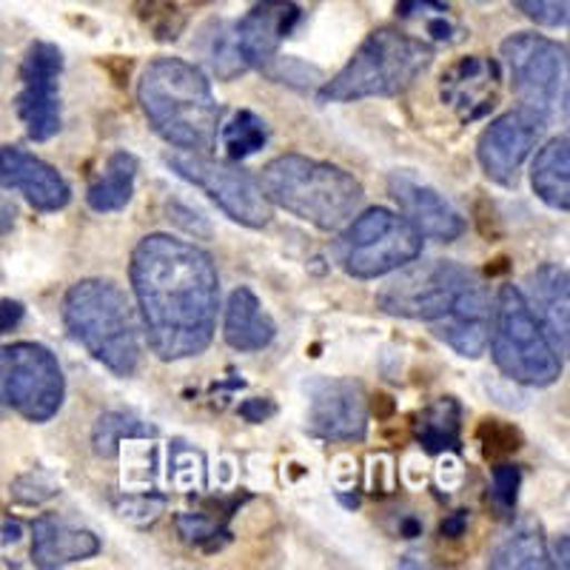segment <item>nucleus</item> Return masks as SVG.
<instances>
[{"label": "nucleus", "instance_id": "nucleus-1", "mask_svg": "<svg viewBox=\"0 0 570 570\" xmlns=\"http://www.w3.org/2000/svg\"><path fill=\"white\" fill-rule=\"evenodd\" d=\"M131 285L149 348L163 363L191 360L212 345L220 277L203 248L171 234L142 237L131 254Z\"/></svg>", "mask_w": 570, "mask_h": 570}, {"label": "nucleus", "instance_id": "nucleus-2", "mask_svg": "<svg viewBox=\"0 0 570 570\" xmlns=\"http://www.w3.org/2000/svg\"><path fill=\"white\" fill-rule=\"evenodd\" d=\"M137 100L151 129L183 151L206 155L220 135V106L212 83L195 63L180 58L151 60L140 75Z\"/></svg>", "mask_w": 570, "mask_h": 570}, {"label": "nucleus", "instance_id": "nucleus-3", "mask_svg": "<svg viewBox=\"0 0 570 570\" xmlns=\"http://www.w3.org/2000/svg\"><path fill=\"white\" fill-rule=\"evenodd\" d=\"M268 203L323 232H337L363 206V183L334 163L303 155H283L259 171Z\"/></svg>", "mask_w": 570, "mask_h": 570}, {"label": "nucleus", "instance_id": "nucleus-4", "mask_svg": "<svg viewBox=\"0 0 570 570\" xmlns=\"http://www.w3.org/2000/svg\"><path fill=\"white\" fill-rule=\"evenodd\" d=\"M69 337L83 345L115 376H131L140 365L135 312L111 279H80L63 297Z\"/></svg>", "mask_w": 570, "mask_h": 570}, {"label": "nucleus", "instance_id": "nucleus-5", "mask_svg": "<svg viewBox=\"0 0 570 570\" xmlns=\"http://www.w3.org/2000/svg\"><path fill=\"white\" fill-rule=\"evenodd\" d=\"M434 60V49L396 29H374L340 75L320 89V104L394 98L409 91Z\"/></svg>", "mask_w": 570, "mask_h": 570}, {"label": "nucleus", "instance_id": "nucleus-6", "mask_svg": "<svg viewBox=\"0 0 570 570\" xmlns=\"http://www.w3.org/2000/svg\"><path fill=\"white\" fill-rule=\"evenodd\" d=\"M493 363L508 380L528 389H548L562 376V356L517 285H499L488 323Z\"/></svg>", "mask_w": 570, "mask_h": 570}, {"label": "nucleus", "instance_id": "nucleus-7", "mask_svg": "<svg viewBox=\"0 0 570 570\" xmlns=\"http://www.w3.org/2000/svg\"><path fill=\"white\" fill-rule=\"evenodd\" d=\"M420 254L422 234L389 208H368L360 217H351V226L334 246V257L343 272L356 279L385 277L409 266Z\"/></svg>", "mask_w": 570, "mask_h": 570}, {"label": "nucleus", "instance_id": "nucleus-8", "mask_svg": "<svg viewBox=\"0 0 570 570\" xmlns=\"http://www.w3.org/2000/svg\"><path fill=\"white\" fill-rule=\"evenodd\" d=\"M511 83L522 106L548 124L568 115V46L542 35L519 32L502 43Z\"/></svg>", "mask_w": 570, "mask_h": 570}, {"label": "nucleus", "instance_id": "nucleus-9", "mask_svg": "<svg viewBox=\"0 0 570 570\" xmlns=\"http://www.w3.org/2000/svg\"><path fill=\"white\" fill-rule=\"evenodd\" d=\"M66 396L58 356L40 343H14L0 348V409L18 411L29 422H49Z\"/></svg>", "mask_w": 570, "mask_h": 570}, {"label": "nucleus", "instance_id": "nucleus-10", "mask_svg": "<svg viewBox=\"0 0 570 570\" xmlns=\"http://www.w3.org/2000/svg\"><path fill=\"white\" fill-rule=\"evenodd\" d=\"M473 274L451 259H428L402 266V272L376 294V305L385 314L405 320H422L434 325L445 317L462 297L468 285L473 283Z\"/></svg>", "mask_w": 570, "mask_h": 570}, {"label": "nucleus", "instance_id": "nucleus-11", "mask_svg": "<svg viewBox=\"0 0 570 570\" xmlns=\"http://www.w3.org/2000/svg\"><path fill=\"white\" fill-rule=\"evenodd\" d=\"M169 169L195 188H200L208 200L226 212L234 223L246 228H263L272 223V203L266 200L259 183L232 163L212 160L197 151H180V155L166 157Z\"/></svg>", "mask_w": 570, "mask_h": 570}, {"label": "nucleus", "instance_id": "nucleus-12", "mask_svg": "<svg viewBox=\"0 0 570 570\" xmlns=\"http://www.w3.org/2000/svg\"><path fill=\"white\" fill-rule=\"evenodd\" d=\"M63 71V52L55 43H32L20 63L18 117L35 142L52 140L60 131L58 78Z\"/></svg>", "mask_w": 570, "mask_h": 570}, {"label": "nucleus", "instance_id": "nucleus-13", "mask_svg": "<svg viewBox=\"0 0 570 570\" xmlns=\"http://www.w3.org/2000/svg\"><path fill=\"white\" fill-rule=\"evenodd\" d=\"M544 126H548V120L537 111L525 109V106L497 117L476 142V157H480L482 171L499 186H517L522 163L537 149Z\"/></svg>", "mask_w": 570, "mask_h": 570}, {"label": "nucleus", "instance_id": "nucleus-14", "mask_svg": "<svg viewBox=\"0 0 570 570\" xmlns=\"http://www.w3.org/2000/svg\"><path fill=\"white\" fill-rule=\"evenodd\" d=\"M308 391V431L320 440L360 442L368 431V402L363 385L340 376H317Z\"/></svg>", "mask_w": 570, "mask_h": 570}, {"label": "nucleus", "instance_id": "nucleus-15", "mask_svg": "<svg viewBox=\"0 0 570 570\" xmlns=\"http://www.w3.org/2000/svg\"><path fill=\"white\" fill-rule=\"evenodd\" d=\"M391 197L400 203L402 217L431 240L451 243L465 234V220L434 186L416 180L411 171H394L389 177Z\"/></svg>", "mask_w": 570, "mask_h": 570}, {"label": "nucleus", "instance_id": "nucleus-16", "mask_svg": "<svg viewBox=\"0 0 570 570\" xmlns=\"http://www.w3.org/2000/svg\"><path fill=\"white\" fill-rule=\"evenodd\" d=\"M0 186L20 191L38 212H60L69 206L71 188L55 166L20 146L0 149Z\"/></svg>", "mask_w": 570, "mask_h": 570}, {"label": "nucleus", "instance_id": "nucleus-17", "mask_svg": "<svg viewBox=\"0 0 570 570\" xmlns=\"http://www.w3.org/2000/svg\"><path fill=\"white\" fill-rule=\"evenodd\" d=\"M297 20L299 7L292 0H259L257 7L234 27L248 66L263 69V66L272 63L279 52V43L292 35Z\"/></svg>", "mask_w": 570, "mask_h": 570}, {"label": "nucleus", "instance_id": "nucleus-18", "mask_svg": "<svg viewBox=\"0 0 570 570\" xmlns=\"http://www.w3.org/2000/svg\"><path fill=\"white\" fill-rule=\"evenodd\" d=\"M488 323H491V299H488V292L482 288L480 279H473L462 292V297L456 299L454 308L431 328L456 354L476 360L488 348Z\"/></svg>", "mask_w": 570, "mask_h": 570}, {"label": "nucleus", "instance_id": "nucleus-19", "mask_svg": "<svg viewBox=\"0 0 570 570\" xmlns=\"http://www.w3.org/2000/svg\"><path fill=\"white\" fill-rule=\"evenodd\" d=\"M499 66L485 58H462L442 75V104L456 109L462 120H476L497 106Z\"/></svg>", "mask_w": 570, "mask_h": 570}, {"label": "nucleus", "instance_id": "nucleus-20", "mask_svg": "<svg viewBox=\"0 0 570 570\" xmlns=\"http://www.w3.org/2000/svg\"><path fill=\"white\" fill-rule=\"evenodd\" d=\"M568 268L557 263H544L525 279V299L544 325L551 343L557 345L559 356L568 354L570 343V314H568Z\"/></svg>", "mask_w": 570, "mask_h": 570}, {"label": "nucleus", "instance_id": "nucleus-21", "mask_svg": "<svg viewBox=\"0 0 570 570\" xmlns=\"http://www.w3.org/2000/svg\"><path fill=\"white\" fill-rule=\"evenodd\" d=\"M100 539L83 528L66 525L58 517H40L32 525V559L38 568H60V564L86 562L98 557Z\"/></svg>", "mask_w": 570, "mask_h": 570}, {"label": "nucleus", "instance_id": "nucleus-22", "mask_svg": "<svg viewBox=\"0 0 570 570\" xmlns=\"http://www.w3.org/2000/svg\"><path fill=\"white\" fill-rule=\"evenodd\" d=\"M223 337L234 351L252 354L263 351L277 337V325L268 317L257 294L246 285L234 288L226 305V325H223Z\"/></svg>", "mask_w": 570, "mask_h": 570}, {"label": "nucleus", "instance_id": "nucleus-23", "mask_svg": "<svg viewBox=\"0 0 570 570\" xmlns=\"http://www.w3.org/2000/svg\"><path fill=\"white\" fill-rule=\"evenodd\" d=\"M488 568L499 570H548L553 568L542 525L537 519H519L517 525L493 544Z\"/></svg>", "mask_w": 570, "mask_h": 570}, {"label": "nucleus", "instance_id": "nucleus-24", "mask_svg": "<svg viewBox=\"0 0 570 570\" xmlns=\"http://www.w3.org/2000/svg\"><path fill=\"white\" fill-rule=\"evenodd\" d=\"M533 191L542 203L557 212L570 208V140L568 135L553 137L544 149H539L531 169Z\"/></svg>", "mask_w": 570, "mask_h": 570}, {"label": "nucleus", "instance_id": "nucleus-25", "mask_svg": "<svg viewBox=\"0 0 570 570\" xmlns=\"http://www.w3.org/2000/svg\"><path fill=\"white\" fill-rule=\"evenodd\" d=\"M135 180H137V157L131 151H115L106 160V169L98 180L89 186L86 203L89 208L100 214L120 212L135 197Z\"/></svg>", "mask_w": 570, "mask_h": 570}, {"label": "nucleus", "instance_id": "nucleus-26", "mask_svg": "<svg viewBox=\"0 0 570 570\" xmlns=\"http://www.w3.org/2000/svg\"><path fill=\"white\" fill-rule=\"evenodd\" d=\"M460 402L454 396H442L416 420V440L428 454L460 451Z\"/></svg>", "mask_w": 570, "mask_h": 570}, {"label": "nucleus", "instance_id": "nucleus-27", "mask_svg": "<svg viewBox=\"0 0 570 570\" xmlns=\"http://www.w3.org/2000/svg\"><path fill=\"white\" fill-rule=\"evenodd\" d=\"M157 428L149 422L137 420L135 414H126V411H106L95 422V431H91V445H95V454L100 460H115L120 454L126 440H155Z\"/></svg>", "mask_w": 570, "mask_h": 570}, {"label": "nucleus", "instance_id": "nucleus-28", "mask_svg": "<svg viewBox=\"0 0 570 570\" xmlns=\"http://www.w3.org/2000/svg\"><path fill=\"white\" fill-rule=\"evenodd\" d=\"M200 38V52L208 60V66L214 69V75L223 80H234L237 75L248 71V60L243 58L240 43H237V32H234L232 23H223V20H214L203 29Z\"/></svg>", "mask_w": 570, "mask_h": 570}, {"label": "nucleus", "instance_id": "nucleus-29", "mask_svg": "<svg viewBox=\"0 0 570 570\" xmlns=\"http://www.w3.org/2000/svg\"><path fill=\"white\" fill-rule=\"evenodd\" d=\"M268 140L266 124L259 120L254 111L243 109L232 117V124L223 129V149L232 160H246V157L257 155Z\"/></svg>", "mask_w": 570, "mask_h": 570}, {"label": "nucleus", "instance_id": "nucleus-30", "mask_svg": "<svg viewBox=\"0 0 570 570\" xmlns=\"http://www.w3.org/2000/svg\"><path fill=\"white\" fill-rule=\"evenodd\" d=\"M476 440L482 442V454L488 460H502V456L517 454L519 448H522L519 428L502 420H482V425L476 428Z\"/></svg>", "mask_w": 570, "mask_h": 570}, {"label": "nucleus", "instance_id": "nucleus-31", "mask_svg": "<svg viewBox=\"0 0 570 570\" xmlns=\"http://www.w3.org/2000/svg\"><path fill=\"white\" fill-rule=\"evenodd\" d=\"M9 491H12V499L20 502V505H40L46 499L58 497L60 482L58 476L46 471V468H32V471L20 473Z\"/></svg>", "mask_w": 570, "mask_h": 570}, {"label": "nucleus", "instance_id": "nucleus-32", "mask_svg": "<svg viewBox=\"0 0 570 570\" xmlns=\"http://www.w3.org/2000/svg\"><path fill=\"white\" fill-rule=\"evenodd\" d=\"M177 531H180L186 542L203 544L206 551H217L220 548L217 537H228L220 528V522L214 517H206V513H180L177 517Z\"/></svg>", "mask_w": 570, "mask_h": 570}, {"label": "nucleus", "instance_id": "nucleus-33", "mask_svg": "<svg viewBox=\"0 0 570 570\" xmlns=\"http://www.w3.org/2000/svg\"><path fill=\"white\" fill-rule=\"evenodd\" d=\"M137 12H140V18L155 29L160 40H175L183 27V18L180 12H177L175 0H149V9L137 7Z\"/></svg>", "mask_w": 570, "mask_h": 570}, {"label": "nucleus", "instance_id": "nucleus-34", "mask_svg": "<svg viewBox=\"0 0 570 570\" xmlns=\"http://www.w3.org/2000/svg\"><path fill=\"white\" fill-rule=\"evenodd\" d=\"M513 7L537 27H568V0H513Z\"/></svg>", "mask_w": 570, "mask_h": 570}, {"label": "nucleus", "instance_id": "nucleus-35", "mask_svg": "<svg viewBox=\"0 0 570 570\" xmlns=\"http://www.w3.org/2000/svg\"><path fill=\"white\" fill-rule=\"evenodd\" d=\"M263 69H266L274 80H279V83L299 86V89H305V86L312 83V78L320 80V71L314 69V66H305L294 58H274L272 63L263 66Z\"/></svg>", "mask_w": 570, "mask_h": 570}, {"label": "nucleus", "instance_id": "nucleus-36", "mask_svg": "<svg viewBox=\"0 0 570 570\" xmlns=\"http://www.w3.org/2000/svg\"><path fill=\"white\" fill-rule=\"evenodd\" d=\"M519 485H522V471L517 465H497L493 468V499L502 508L517 505Z\"/></svg>", "mask_w": 570, "mask_h": 570}, {"label": "nucleus", "instance_id": "nucleus-37", "mask_svg": "<svg viewBox=\"0 0 570 570\" xmlns=\"http://www.w3.org/2000/svg\"><path fill=\"white\" fill-rule=\"evenodd\" d=\"M163 505H166V499L163 497H155V493H142V497H126L120 505H117V511H120V517L131 519V522H151V519L157 517V513L163 511Z\"/></svg>", "mask_w": 570, "mask_h": 570}, {"label": "nucleus", "instance_id": "nucleus-38", "mask_svg": "<svg viewBox=\"0 0 570 570\" xmlns=\"http://www.w3.org/2000/svg\"><path fill=\"white\" fill-rule=\"evenodd\" d=\"M274 414H277V405L272 400H266V396H254V400H246L240 405V416L246 422H254V425L272 420Z\"/></svg>", "mask_w": 570, "mask_h": 570}, {"label": "nucleus", "instance_id": "nucleus-39", "mask_svg": "<svg viewBox=\"0 0 570 570\" xmlns=\"http://www.w3.org/2000/svg\"><path fill=\"white\" fill-rule=\"evenodd\" d=\"M20 320H23V305L12 303V299H3L0 303V334L12 331Z\"/></svg>", "mask_w": 570, "mask_h": 570}, {"label": "nucleus", "instance_id": "nucleus-40", "mask_svg": "<svg viewBox=\"0 0 570 570\" xmlns=\"http://www.w3.org/2000/svg\"><path fill=\"white\" fill-rule=\"evenodd\" d=\"M465 528H468V511H456V513H451L445 522H442L440 531H442V537L456 539V537H462V533H465Z\"/></svg>", "mask_w": 570, "mask_h": 570}, {"label": "nucleus", "instance_id": "nucleus-41", "mask_svg": "<svg viewBox=\"0 0 570 570\" xmlns=\"http://www.w3.org/2000/svg\"><path fill=\"white\" fill-rule=\"evenodd\" d=\"M428 32L434 35V40H445V43H454V40H456L454 27H451V23H448L445 18L428 20Z\"/></svg>", "mask_w": 570, "mask_h": 570}, {"label": "nucleus", "instance_id": "nucleus-42", "mask_svg": "<svg viewBox=\"0 0 570 570\" xmlns=\"http://www.w3.org/2000/svg\"><path fill=\"white\" fill-rule=\"evenodd\" d=\"M20 531H23V528H20V522H12V519H9L7 525L0 528V542H3V544L18 542V539H20Z\"/></svg>", "mask_w": 570, "mask_h": 570}, {"label": "nucleus", "instance_id": "nucleus-43", "mask_svg": "<svg viewBox=\"0 0 570 570\" xmlns=\"http://www.w3.org/2000/svg\"><path fill=\"white\" fill-rule=\"evenodd\" d=\"M400 533L405 539H416L422 533V522L420 519H414V517H409V519H402V525H400Z\"/></svg>", "mask_w": 570, "mask_h": 570}]
</instances>
